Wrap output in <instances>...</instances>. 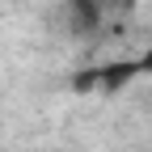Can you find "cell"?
I'll return each mask as SVG.
<instances>
[{
    "mask_svg": "<svg viewBox=\"0 0 152 152\" xmlns=\"http://www.w3.org/2000/svg\"><path fill=\"white\" fill-rule=\"evenodd\" d=\"M68 17H72V30L76 34H89V30H97V21H102V4H97V0H72Z\"/></svg>",
    "mask_w": 152,
    "mask_h": 152,
    "instance_id": "obj_1",
    "label": "cell"
},
{
    "mask_svg": "<svg viewBox=\"0 0 152 152\" xmlns=\"http://www.w3.org/2000/svg\"><path fill=\"white\" fill-rule=\"evenodd\" d=\"M140 72H152V51L144 55V59H140Z\"/></svg>",
    "mask_w": 152,
    "mask_h": 152,
    "instance_id": "obj_2",
    "label": "cell"
}]
</instances>
